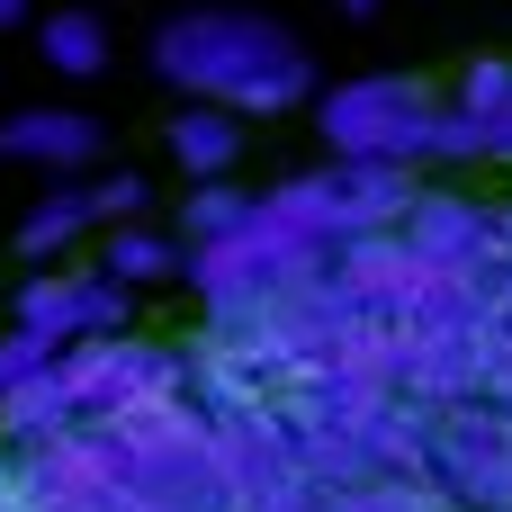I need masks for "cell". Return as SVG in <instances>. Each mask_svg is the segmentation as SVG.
Returning a JSON list of instances; mask_svg holds the SVG:
<instances>
[{
  "instance_id": "obj_8",
  "label": "cell",
  "mask_w": 512,
  "mask_h": 512,
  "mask_svg": "<svg viewBox=\"0 0 512 512\" xmlns=\"http://www.w3.org/2000/svg\"><path fill=\"white\" fill-rule=\"evenodd\" d=\"M90 270H99L108 288H126V297H135V288L180 279V270H189V252H180V234H171V225H144V216H135V225H108V234L90 243Z\"/></svg>"
},
{
  "instance_id": "obj_9",
  "label": "cell",
  "mask_w": 512,
  "mask_h": 512,
  "mask_svg": "<svg viewBox=\"0 0 512 512\" xmlns=\"http://www.w3.org/2000/svg\"><path fill=\"white\" fill-rule=\"evenodd\" d=\"M162 144H171V162H180L189 189H216V180H234V162H243V126L216 117V108H180Z\"/></svg>"
},
{
  "instance_id": "obj_4",
  "label": "cell",
  "mask_w": 512,
  "mask_h": 512,
  "mask_svg": "<svg viewBox=\"0 0 512 512\" xmlns=\"http://www.w3.org/2000/svg\"><path fill=\"white\" fill-rule=\"evenodd\" d=\"M9 333L45 342V351H90L108 333H126V288H108L90 261H63V270H27L9 288Z\"/></svg>"
},
{
  "instance_id": "obj_14",
  "label": "cell",
  "mask_w": 512,
  "mask_h": 512,
  "mask_svg": "<svg viewBox=\"0 0 512 512\" xmlns=\"http://www.w3.org/2000/svg\"><path fill=\"white\" fill-rule=\"evenodd\" d=\"M0 315H9V288H0Z\"/></svg>"
},
{
  "instance_id": "obj_1",
  "label": "cell",
  "mask_w": 512,
  "mask_h": 512,
  "mask_svg": "<svg viewBox=\"0 0 512 512\" xmlns=\"http://www.w3.org/2000/svg\"><path fill=\"white\" fill-rule=\"evenodd\" d=\"M153 81L180 90V108H216V117H297L315 108V54L297 45V27L261 18V9H180L153 27Z\"/></svg>"
},
{
  "instance_id": "obj_12",
  "label": "cell",
  "mask_w": 512,
  "mask_h": 512,
  "mask_svg": "<svg viewBox=\"0 0 512 512\" xmlns=\"http://www.w3.org/2000/svg\"><path fill=\"white\" fill-rule=\"evenodd\" d=\"M18 18H36V0H0V36H9Z\"/></svg>"
},
{
  "instance_id": "obj_6",
  "label": "cell",
  "mask_w": 512,
  "mask_h": 512,
  "mask_svg": "<svg viewBox=\"0 0 512 512\" xmlns=\"http://www.w3.org/2000/svg\"><path fill=\"white\" fill-rule=\"evenodd\" d=\"M0 162H27L45 180H81L99 162V117L90 108H18V117H0Z\"/></svg>"
},
{
  "instance_id": "obj_13",
  "label": "cell",
  "mask_w": 512,
  "mask_h": 512,
  "mask_svg": "<svg viewBox=\"0 0 512 512\" xmlns=\"http://www.w3.org/2000/svg\"><path fill=\"white\" fill-rule=\"evenodd\" d=\"M342 9H351V18H378V9H396V0H342Z\"/></svg>"
},
{
  "instance_id": "obj_3",
  "label": "cell",
  "mask_w": 512,
  "mask_h": 512,
  "mask_svg": "<svg viewBox=\"0 0 512 512\" xmlns=\"http://www.w3.org/2000/svg\"><path fill=\"white\" fill-rule=\"evenodd\" d=\"M63 405H72V423L81 432H117V423H135V414H153V405H171V387H180V369L153 351V342H135V333H108V342H90V351H63Z\"/></svg>"
},
{
  "instance_id": "obj_10",
  "label": "cell",
  "mask_w": 512,
  "mask_h": 512,
  "mask_svg": "<svg viewBox=\"0 0 512 512\" xmlns=\"http://www.w3.org/2000/svg\"><path fill=\"white\" fill-rule=\"evenodd\" d=\"M36 63L63 81H99L108 72V18L99 9H36Z\"/></svg>"
},
{
  "instance_id": "obj_11",
  "label": "cell",
  "mask_w": 512,
  "mask_h": 512,
  "mask_svg": "<svg viewBox=\"0 0 512 512\" xmlns=\"http://www.w3.org/2000/svg\"><path fill=\"white\" fill-rule=\"evenodd\" d=\"M243 216H252V189L216 180V189H189V198H180V225H171V234H180V252H207V243H225Z\"/></svg>"
},
{
  "instance_id": "obj_2",
  "label": "cell",
  "mask_w": 512,
  "mask_h": 512,
  "mask_svg": "<svg viewBox=\"0 0 512 512\" xmlns=\"http://www.w3.org/2000/svg\"><path fill=\"white\" fill-rule=\"evenodd\" d=\"M441 90L414 72H351L333 90H315V135L333 144V162H369V171H423L441 153Z\"/></svg>"
},
{
  "instance_id": "obj_5",
  "label": "cell",
  "mask_w": 512,
  "mask_h": 512,
  "mask_svg": "<svg viewBox=\"0 0 512 512\" xmlns=\"http://www.w3.org/2000/svg\"><path fill=\"white\" fill-rule=\"evenodd\" d=\"M450 126L441 153H477V162H512V54H477L450 90H441Z\"/></svg>"
},
{
  "instance_id": "obj_7",
  "label": "cell",
  "mask_w": 512,
  "mask_h": 512,
  "mask_svg": "<svg viewBox=\"0 0 512 512\" xmlns=\"http://www.w3.org/2000/svg\"><path fill=\"white\" fill-rule=\"evenodd\" d=\"M108 225H99V207H90V180H54V189H36V207L18 216V261L27 270H63V261H81V243H99Z\"/></svg>"
}]
</instances>
